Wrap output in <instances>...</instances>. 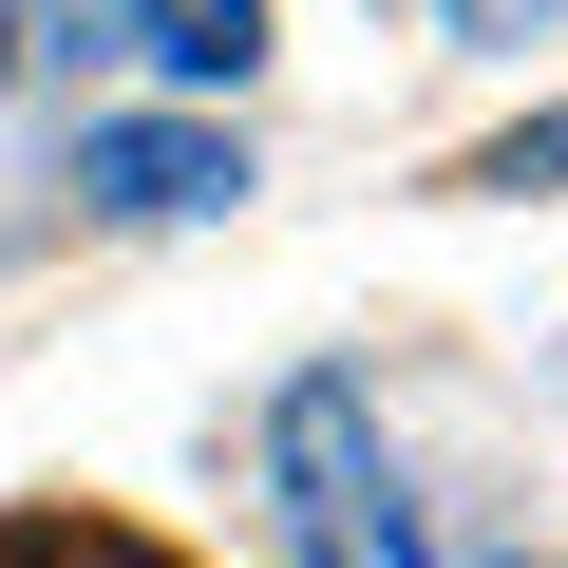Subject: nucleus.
Wrapping results in <instances>:
<instances>
[{"mask_svg": "<svg viewBox=\"0 0 568 568\" xmlns=\"http://www.w3.org/2000/svg\"><path fill=\"white\" fill-rule=\"evenodd\" d=\"M114 58H152L190 95H246L265 77V0H114Z\"/></svg>", "mask_w": 568, "mask_h": 568, "instance_id": "7ed1b4c3", "label": "nucleus"}, {"mask_svg": "<svg viewBox=\"0 0 568 568\" xmlns=\"http://www.w3.org/2000/svg\"><path fill=\"white\" fill-rule=\"evenodd\" d=\"M265 493H284V549H304V568H436L361 361H304V379L265 398Z\"/></svg>", "mask_w": 568, "mask_h": 568, "instance_id": "f257e3e1", "label": "nucleus"}, {"mask_svg": "<svg viewBox=\"0 0 568 568\" xmlns=\"http://www.w3.org/2000/svg\"><path fill=\"white\" fill-rule=\"evenodd\" d=\"M77 209H114V227H209V209H246V133H227V114H95V133H77Z\"/></svg>", "mask_w": 568, "mask_h": 568, "instance_id": "f03ea898", "label": "nucleus"}, {"mask_svg": "<svg viewBox=\"0 0 568 568\" xmlns=\"http://www.w3.org/2000/svg\"><path fill=\"white\" fill-rule=\"evenodd\" d=\"M436 20H455L474 58H530V39H568V0H436Z\"/></svg>", "mask_w": 568, "mask_h": 568, "instance_id": "423d86ee", "label": "nucleus"}, {"mask_svg": "<svg viewBox=\"0 0 568 568\" xmlns=\"http://www.w3.org/2000/svg\"><path fill=\"white\" fill-rule=\"evenodd\" d=\"M455 190H474V209H530V190H568V95H549L530 133H493V152H455Z\"/></svg>", "mask_w": 568, "mask_h": 568, "instance_id": "39448f33", "label": "nucleus"}, {"mask_svg": "<svg viewBox=\"0 0 568 568\" xmlns=\"http://www.w3.org/2000/svg\"><path fill=\"white\" fill-rule=\"evenodd\" d=\"M20 58H39V0H0V77H20Z\"/></svg>", "mask_w": 568, "mask_h": 568, "instance_id": "0eeeda50", "label": "nucleus"}, {"mask_svg": "<svg viewBox=\"0 0 568 568\" xmlns=\"http://www.w3.org/2000/svg\"><path fill=\"white\" fill-rule=\"evenodd\" d=\"M0 568H190V549H152L114 511H0Z\"/></svg>", "mask_w": 568, "mask_h": 568, "instance_id": "20e7f679", "label": "nucleus"}]
</instances>
